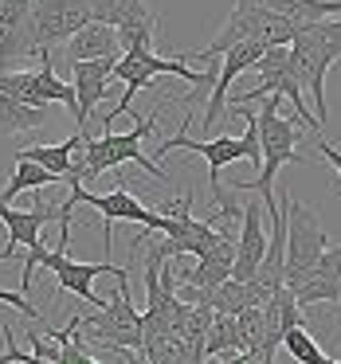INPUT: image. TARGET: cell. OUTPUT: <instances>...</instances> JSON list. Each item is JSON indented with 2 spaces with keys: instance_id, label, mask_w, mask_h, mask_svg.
Masks as SVG:
<instances>
[{
  "instance_id": "18",
  "label": "cell",
  "mask_w": 341,
  "mask_h": 364,
  "mask_svg": "<svg viewBox=\"0 0 341 364\" xmlns=\"http://www.w3.org/2000/svg\"><path fill=\"white\" fill-rule=\"evenodd\" d=\"M90 20L106 28H161V12L149 0H90Z\"/></svg>"
},
{
  "instance_id": "16",
  "label": "cell",
  "mask_w": 341,
  "mask_h": 364,
  "mask_svg": "<svg viewBox=\"0 0 341 364\" xmlns=\"http://www.w3.org/2000/svg\"><path fill=\"white\" fill-rule=\"evenodd\" d=\"M122 48H118V32L106 24H95L90 20L87 28H83L79 36H71V40L63 43V48L51 51V67H71V63H90V59H118Z\"/></svg>"
},
{
  "instance_id": "11",
  "label": "cell",
  "mask_w": 341,
  "mask_h": 364,
  "mask_svg": "<svg viewBox=\"0 0 341 364\" xmlns=\"http://www.w3.org/2000/svg\"><path fill=\"white\" fill-rule=\"evenodd\" d=\"M0 95L16 98L24 106H36V110H48L51 102H63L75 114V106H79L75 102V87L63 75H56L51 55H43L40 67H32V71H0Z\"/></svg>"
},
{
  "instance_id": "24",
  "label": "cell",
  "mask_w": 341,
  "mask_h": 364,
  "mask_svg": "<svg viewBox=\"0 0 341 364\" xmlns=\"http://www.w3.org/2000/svg\"><path fill=\"white\" fill-rule=\"evenodd\" d=\"M142 356L145 364H184V345L177 333H169V337H157L149 341V345H142Z\"/></svg>"
},
{
  "instance_id": "13",
  "label": "cell",
  "mask_w": 341,
  "mask_h": 364,
  "mask_svg": "<svg viewBox=\"0 0 341 364\" xmlns=\"http://www.w3.org/2000/svg\"><path fill=\"white\" fill-rule=\"evenodd\" d=\"M63 215V204H36L28 208V212H20V208L4 204L0 200V223H4V231H9V243H4V251H0V262H12V251L16 247H40V231L48 228L51 220H59Z\"/></svg>"
},
{
  "instance_id": "25",
  "label": "cell",
  "mask_w": 341,
  "mask_h": 364,
  "mask_svg": "<svg viewBox=\"0 0 341 364\" xmlns=\"http://www.w3.org/2000/svg\"><path fill=\"white\" fill-rule=\"evenodd\" d=\"M36 0H0V36H12L28 24Z\"/></svg>"
},
{
  "instance_id": "9",
  "label": "cell",
  "mask_w": 341,
  "mask_h": 364,
  "mask_svg": "<svg viewBox=\"0 0 341 364\" xmlns=\"http://www.w3.org/2000/svg\"><path fill=\"white\" fill-rule=\"evenodd\" d=\"M67 196H71L75 204H90L98 215H103L106 255H110V247H114V223H118V220L142 223V228H149V231H161V235H165V215H161L157 208H149L145 200H137L134 192L126 188V181H118V188H114V192H106V196H98V192H87V184H83L79 176H71V181H67Z\"/></svg>"
},
{
  "instance_id": "14",
  "label": "cell",
  "mask_w": 341,
  "mask_h": 364,
  "mask_svg": "<svg viewBox=\"0 0 341 364\" xmlns=\"http://www.w3.org/2000/svg\"><path fill=\"white\" fill-rule=\"evenodd\" d=\"M122 59V55H118ZM118 59H90V63H71V87H75V122L87 126V118L95 114V106L110 95V82H114V67Z\"/></svg>"
},
{
  "instance_id": "29",
  "label": "cell",
  "mask_w": 341,
  "mask_h": 364,
  "mask_svg": "<svg viewBox=\"0 0 341 364\" xmlns=\"http://www.w3.org/2000/svg\"><path fill=\"white\" fill-rule=\"evenodd\" d=\"M228 364H255V356H247V353H231V356H228Z\"/></svg>"
},
{
  "instance_id": "23",
  "label": "cell",
  "mask_w": 341,
  "mask_h": 364,
  "mask_svg": "<svg viewBox=\"0 0 341 364\" xmlns=\"http://www.w3.org/2000/svg\"><path fill=\"white\" fill-rule=\"evenodd\" d=\"M283 348L290 353V360H294V364H322V360H325L322 345H318V341L306 333V325H294V329H286Z\"/></svg>"
},
{
  "instance_id": "19",
  "label": "cell",
  "mask_w": 341,
  "mask_h": 364,
  "mask_svg": "<svg viewBox=\"0 0 341 364\" xmlns=\"http://www.w3.org/2000/svg\"><path fill=\"white\" fill-rule=\"evenodd\" d=\"M75 149H83V134L67 137V141H56V145H24V149H16V161H32V165L48 168V173L59 176V181H71Z\"/></svg>"
},
{
  "instance_id": "20",
  "label": "cell",
  "mask_w": 341,
  "mask_h": 364,
  "mask_svg": "<svg viewBox=\"0 0 341 364\" xmlns=\"http://www.w3.org/2000/svg\"><path fill=\"white\" fill-rule=\"evenodd\" d=\"M231 353H247L243 325H239V317H231V314H212L204 356L212 360V356H231Z\"/></svg>"
},
{
  "instance_id": "6",
  "label": "cell",
  "mask_w": 341,
  "mask_h": 364,
  "mask_svg": "<svg viewBox=\"0 0 341 364\" xmlns=\"http://www.w3.org/2000/svg\"><path fill=\"white\" fill-rule=\"evenodd\" d=\"M79 333L87 345H103L114 353H142V314L130 306V282L114 286L98 314L79 317Z\"/></svg>"
},
{
  "instance_id": "7",
  "label": "cell",
  "mask_w": 341,
  "mask_h": 364,
  "mask_svg": "<svg viewBox=\"0 0 341 364\" xmlns=\"http://www.w3.org/2000/svg\"><path fill=\"white\" fill-rule=\"evenodd\" d=\"M283 215H286V286H298L310 270L322 262V255L330 251V235H325L322 220L310 204L294 200L290 192H283Z\"/></svg>"
},
{
  "instance_id": "8",
  "label": "cell",
  "mask_w": 341,
  "mask_h": 364,
  "mask_svg": "<svg viewBox=\"0 0 341 364\" xmlns=\"http://www.w3.org/2000/svg\"><path fill=\"white\" fill-rule=\"evenodd\" d=\"M255 75H259V82H255L251 90H239V95L228 98V106H247L255 102V98H290L294 114H298L302 126H310L318 137H322V122H318V114L306 106V90L298 87V79H294L290 71V48H267V55L255 63Z\"/></svg>"
},
{
  "instance_id": "12",
  "label": "cell",
  "mask_w": 341,
  "mask_h": 364,
  "mask_svg": "<svg viewBox=\"0 0 341 364\" xmlns=\"http://www.w3.org/2000/svg\"><path fill=\"white\" fill-rule=\"evenodd\" d=\"M271 231H263V200H247L243 215H239V247H236V267L231 278L236 282H255L263 259H267Z\"/></svg>"
},
{
  "instance_id": "17",
  "label": "cell",
  "mask_w": 341,
  "mask_h": 364,
  "mask_svg": "<svg viewBox=\"0 0 341 364\" xmlns=\"http://www.w3.org/2000/svg\"><path fill=\"white\" fill-rule=\"evenodd\" d=\"M236 9H255L306 28V24H322V20H337L341 0H236Z\"/></svg>"
},
{
  "instance_id": "21",
  "label": "cell",
  "mask_w": 341,
  "mask_h": 364,
  "mask_svg": "<svg viewBox=\"0 0 341 364\" xmlns=\"http://www.w3.org/2000/svg\"><path fill=\"white\" fill-rule=\"evenodd\" d=\"M48 126V110H36V106H24L16 98L0 95V134L16 137V134H36V129Z\"/></svg>"
},
{
  "instance_id": "27",
  "label": "cell",
  "mask_w": 341,
  "mask_h": 364,
  "mask_svg": "<svg viewBox=\"0 0 341 364\" xmlns=\"http://www.w3.org/2000/svg\"><path fill=\"white\" fill-rule=\"evenodd\" d=\"M0 337H4V356H0V364H9V360H20V364H51V360H43V356H36V353H24V348L16 345V337H12V325L9 321L0 325Z\"/></svg>"
},
{
  "instance_id": "22",
  "label": "cell",
  "mask_w": 341,
  "mask_h": 364,
  "mask_svg": "<svg viewBox=\"0 0 341 364\" xmlns=\"http://www.w3.org/2000/svg\"><path fill=\"white\" fill-rule=\"evenodd\" d=\"M59 176H51L48 168H40V165H32V161H16L12 165V181H9V188L0 192V200L4 204H12V200L20 196V192H40V188H48V184H56Z\"/></svg>"
},
{
  "instance_id": "31",
  "label": "cell",
  "mask_w": 341,
  "mask_h": 364,
  "mask_svg": "<svg viewBox=\"0 0 341 364\" xmlns=\"http://www.w3.org/2000/svg\"><path fill=\"white\" fill-rule=\"evenodd\" d=\"M224 364H228V360H224Z\"/></svg>"
},
{
  "instance_id": "15",
  "label": "cell",
  "mask_w": 341,
  "mask_h": 364,
  "mask_svg": "<svg viewBox=\"0 0 341 364\" xmlns=\"http://www.w3.org/2000/svg\"><path fill=\"white\" fill-rule=\"evenodd\" d=\"M263 55H267V43H259V40H243V43H236V48L224 55L220 75H216V87H212V95H208L204 126H216V118L228 110V87H231V82H236L243 71H255V63H259Z\"/></svg>"
},
{
  "instance_id": "2",
  "label": "cell",
  "mask_w": 341,
  "mask_h": 364,
  "mask_svg": "<svg viewBox=\"0 0 341 364\" xmlns=\"http://www.w3.org/2000/svg\"><path fill=\"white\" fill-rule=\"evenodd\" d=\"M231 110L247 122L243 137H228V134H224V137H212V141H192V137H184V129H181L177 137H165V141H161V157L173 153V149H192V153H200V157L208 161V192H212L216 215L228 220V223L236 220V215H243V212H236V204L224 196L220 168L231 165V161H255V165H263V153H259V114H251L247 106H231Z\"/></svg>"
},
{
  "instance_id": "30",
  "label": "cell",
  "mask_w": 341,
  "mask_h": 364,
  "mask_svg": "<svg viewBox=\"0 0 341 364\" xmlns=\"http://www.w3.org/2000/svg\"><path fill=\"white\" fill-rule=\"evenodd\" d=\"M322 364H341V360H333V356H325V360Z\"/></svg>"
},
{
  "instance_id": "28",
  "label": "cell",
  "mask_w": 341,
  "mask_h": 364,
  "mask_svg": "<svg viewBox=\"0 0 341 364\" xmlns=\"http://www.w3.org/2000/svg\"><path fill=\"white\" fill-rule=\"evenodd\" d=\"M314 145H318V153H322V157L330 161V168H333V173L341 176V149H337V145H330L325 137H314Z\"/></svg>"
},
{
  "instance_id": "26",
  "label": "cell",
  "mask_w": 341,
  "mask_h": 364,
  "mask_svg": "<svg viewBox=\"0 0 341 364\" xmlns=\"http://www.w3.org/2000/svg\"><path fill=\"white\" fill-rule=\"evenodd\" d=\"M310 274H318L322 282H330L333 290H337V298H341V243H330V251L322 255V262H318Z\"/></svg>"
},
{
  "instance_id": "4",
  "label": "cell",
  "mask_w": 341,
  "mask_h": 364,
  "mask_svg": "<svg viewBox=\"0 0 341 364\" xmlns=\"http://www.w3.org/2000/svg\"><path fill=\"white\" fill-rule=\"evenodd\" d=\"M157 122H161V106L153 114H145V118L130 129V134H110V129H106L103 137L83 134V161H75V173L71 176H83V181H87V176H98V173H118L122 165H130V161H134V165L145 168L153 181L173 184V176H169L165 168H157L142 153V141H145V137H153Z\"/></svg>"
},
{
  "instance_id": "10",
  "label": "cell",
  "mask_w": 341,
  "mask_h": 364,
  "mask_svg": "<svg viewBox=\"0 0 341 364\" xmlns=\"http://www.w3.org/2000/svg\"><path fill=\"white\" fill-rule=\"evenodd\" d=\"M90 24V0H36L28 16V43L36 55H51Z\"/></svg>"
},
{
  "instance_id": "3",
  "label": "cell",
  "mask_w": 341,
  "mask_h": 364,
  "mask_svg": "<svg viewBox=\"0 0 341 364\" xmlns=\"http://www.w3.org/2000/svg\"><path fill=\"white\" fill-rule=\"evenodd\" d=\"M67 251H71V231H59V243L51 247V251L43 243L32 247L28 259H24V270H20V294H32L36 267H48L67 294H75V298H83V301H95L98 309L106 306L103 294H95V278L98 274H114V282H130V270L118 267V262H75Z\"/></svg>"
},
{
  "instance_id": "1",
  "label": "cell",
  "mask_w": 341,
  "mask_h": 364,
  "mask_svg": "<svg viewBox=\"0 0 341 364\" xmlns=\"http://www.w3.org/2000/svg\"><path fill=\"white\" fill-rule=\"evenodd\" d=\"M283 98L271 95L267 106L259 110V153H263V165L255 181H239L236 192H255L263 200V212L267 220H278L283 215V204H278V192H275V176L283 165H298L302 153H298V122L283 118L278 114Z\"/></svg>"
},
{
  "instance_id": "5",
  "label": "cell",
  "mask_w": 341,
  "mask_h": 364,
  "mask_svg": "<svg viewBox=\"0 0 341 364\" xmlns=\"http://www.w3.org/2000/svg\"><path fill=\"white\" fill-rule=\"evenodd\" d=\"M341 63V16L322 20V24H306L290 43V71L298 87L314 98L318 122H330V106H325V75L330 67Z\"/></svg>"
}]
</instances>
